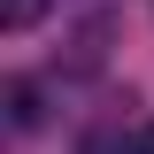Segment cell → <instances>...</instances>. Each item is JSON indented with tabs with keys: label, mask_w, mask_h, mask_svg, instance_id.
<instances>
[{
	"label": "cell",
	"mask_w": 154,
	"mask_h": 154,
	"mask_svg": "<svg viewBox=\"0 0 154 154\" xmlns=\"http://www.w3.org/2000/svg\"><path fill=\"white\" fill-rule=\"evenodd\" d=\"M8 123H16V131H38V123H46V100H38V85L31 77H8Z\"/></svg>",
	"instance_id": "6da1fadb"
},
{
	"label": "cell",
	"mask_w": 154,
	"mask_h": 154,
	"mask_svg": "<svg viewBox=\"0 0 154 154\" xmlns=\"http://www.w3.org/2000/svg\"><path fill=\"white\" fill-rule=\"evenodd\" d=\"M46 16V0H0V31H31Z\"/></svg>",
	"instance_id": "7a4b0ae2"
},
{
	"label": "cell",
	"mask_w": 154,
	"mask_h": 154,
	"mask_svg": "<svg viewBox=\"0 0 154 154\" xmlns=\"http://www.w3.org/2000/svg\"><path fill=\"white\" fill-rule=\"evenodd\" d=\"M116 154H154V116L131 123V131H116Z\"/></svg>",
	"instance_id": "3957f363"
}]
</instances>
